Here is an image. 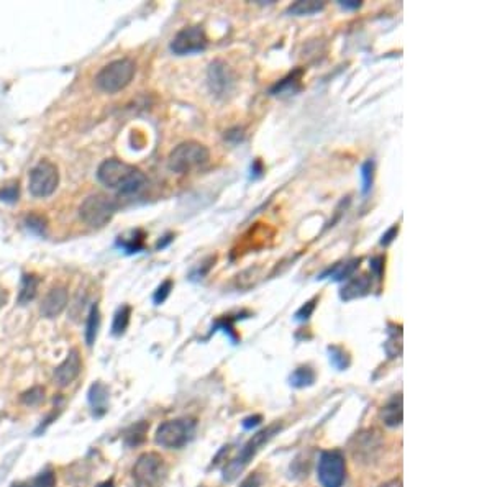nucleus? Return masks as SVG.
<instances>
[{"mask_svg":"<svg viewBox=\"0 0 492 487\" xmlns=\"http://www.w3.org/2000/svg\"><path fill=\"white\" fill-rule=\"evenodd\" d=\"M0 200H5V202L18 200V184L17 186L12 184L0 191Z\"/></svg>","mask_w":492,"mask_h":487,"instance_id":"nucleus-33","label":"nucleus"},{"mask_svg":"<svg viewBox=\"0 0 492 487\" xmlns=\"http://www.w3.org/2000/svg\"><path fill=\"white\" fill-rule=\"evenodd\" d=\"M379 487H402V481H400V479H392V481H388V483L381 484Z\"/></svg>","mask_w":492,"mask_h":487,"instance_id":"nucleus-41","label":"nucleus"},{"mask_svg":"<svg viewBox=\"0 0 492 487\" xmlns=\"http://www.w3.org/2000/svg\"><path fill=\"white\" fill-rule=\"evenodd\" d=\"M89 404L95 417H102L109 409V387L102 383H94L89 389Z\"/></svg>","mask_w":492,"mask_h":487,"instance_id":"nucleus-15","label":"nucleus"},{"mask_svg":"<svg viewBox=\"0 0 492 487\" xmlns=\"http://www.w3.org/2000/svg\"><path fill=\"white\" fill-rule=\"evenodd\" d=\"M69 301V294L68 289L64 286H54L48 291L47 296H44L42 307H40V312L44 318H56L58 315L63 313V311L68 306Z\"/></svg>","mask_w":492,"mask_h":487,"instance_id":"nucleus-13","label":"nucleus"},{"mask_svg":"<svg viewBox=\"0 0 492 487\" xmlns=\"http://www.w3.org/2000/svg\"><path fill=\"white\" fill-rule=\"evenodd\" d=\"M402 395L397 394L383 407L381 419L388 427H399L402 423Z\"/></svg>","mask_w":492,"mask_h":487,"instance_id":"nucleus-16","label":"nucleus"},{"mask_svg":"<svg viewBox=\"0 0 492 487\" xmlns=\"http://www.w3.org/2000/svg\"><path fill=\"white\" fill-rule=\"evenodd\" d=\"M97 179L107 189L116 191L120 194H138L148 182L143 171L116 158L105 160L99 166Z\"/></svg>","mask_w":492,"mask_h":487,"instance_id":"nucleus-1","label":"nucleus"},{"mask_svg":"<svg viewBox=\"0 0 492 487\" xmlns=\"http://www.w3.org/2000/svg\"><path fill=\"white\" fill-rule=\"evenodd\" d=\"M136 74V64L133 59L121 58L112 61L104 66L95 76V85L105 94H116L124 90Z\"/></svg>","mask_w":492,"mask_h":487,"instance_id":"nucleus-2","label":"nucleus"},{"mask_svg":"<svg viewBox=\"0 0 492 487\" xmlns=\"http://www.w3.org/2000/svg\"><path fill=\"white\" fill-rule=\"evenodd\" d=\"M371 287H373V281L371 277L366 276V274H361V276H356V277H349L348 282L344 284L342 291H340V297H342V301L349 302L353 301V299L366 296V294H369V291H371Z\"/></svg>","mask_w":492,"mask_h":487,"instance_id":"nucleus-14","label":"nucleus"},{"mask_svg":"<svg viewBox=\"0 0 492 487\" xmlns=\"http://www.w3.org/2000/svg\"><path fill=\"white\" fill-rule=\"evenodd\" d=\"M361 177H363V192L368 194L371 191L374 182V162L369 160L361 166Z\"/></svg>","mask_w":492,"mask_h":487,"instance_id":"nucleus-27","label":"nucleus"},{"mask_svg":"<svg viewBox=\"0 0 492 487\" xmlns=\"http://www.w3.org/2000/svg\"><path fill=\"white\" fill-rule=\"evenodd\" d=\"M44 400V387L42 385H35V387L25 390V392L20 395V402L27 407H35V405H40Z\"/></svg>","mask_w":492,"mask_h":487,"instance_id":"nucleus-26","label":"nucleus"},{"mask_svg":"<svg viewBox=\"0 0 492 487\" xmlns=\"http://www.w3.org/2000/svg\"><path fill=\"white\" fill-rule=\"evenodd\" d=\"M347 478V464L340 451H323L318 459V481L322 487H342Z\"/></svg>","mask_w":492,"mask_h":487,"instance_id":"nucleus-10","label":"nucleus"},{"mask_svg":"<svg viewBox=\"0 0 492 487\" xmlns=\"http://www.w3.org/2000/svg\"><path fill=\"white\" fill-rule=\"evenodd\" d=\"M281 428H282V425L281 423H272L270 425V427L265 428V430H261V432H258L253 438L248 441V443L243 446V450L240 451V455H238V458H235L232 461V463H228L225 466V469H223V479L230 481L233 479H236L238 476H240V473L243 469L246 468V464L250 463V461L255 458V455L260 451L263 446H265L268 441H270L274 435L281 432Z\"/></svg>","mask_w":492,"mask_h":487,"instance_id":"nucleus-4","label":"nucleus"},{"mask_svg":"<svg viewBox=\"0 0 492 487\" xmlns=\"http://www.w3.org/2000/svg\"><path fill=\"white\" fill-rule=\"evenodd\" d=\"M33 487H56V474L53 469L43 471L42 474L35 479Z\"/></svg>","mask_w":492,"mask_h":487,"instance_id":"nucleus-29","label":"nucleus"},{"mask_svg":"<svg viewBox=\"0 0 492 487\" xmlns=\"http://www.w3.org/2000/svg\"><path fill=\"white\" fill-rule=\"evenodd\" d=\"M59 184V172L53 162L40 161L37 166L30 171L28 176V191L33 197L47 199L53 196Z\"/></svg>","mask_w":492,"mask_h":487,"instance_id":"nucleus-8","label":"nucleus"},{"mask_svg":"<svg viewBox=\"0 0 492 487\" xmlns=\"http://www.w3.org/2000/svg\"><path fill=\"white\" fill-rule=\"evenodd\" d=\"M100 327V312L97 306H92L88 317V325H85V343L89 347H92L95 338H97V332Z\"/></svg>","mask_w":492,"mask_h":487,"instance_id":"nucleus-25","label":"nucleus"},{"mask_svg":"<svg viewBox=\"0 0 492 487\" xmlns=\"http://www.w3.org/2000/svg\"><path fill=\"white\" fill-rule=\"evenodd\" d=\"M97 487H114V481H112V479L104 481V483H100Z\"/></svg>","mask_w":492,"mask_h":487,"instance_id":"nucleus-42","label":"nucleus"},{"mask_svg":"<svg viewBox=\"0 0 492 487\" xmlns=\"http://www.w3.org/2000/svg\"><path fill=\"white\" fill-rule=\"evenodd\" d=\"M167 468L164 458L158 453H143L133 466L136 487H160L164 483Z\"/></svg>","mask_w":492,"mask_h":487,"instance_id":"nucleus-5","label":"nucleus"},{"mask_svg":"<svg viewBox=\"0 0 492 487\" xmlns=\"http://www.w3.org/2000/svg\"><path fill=\"white\" fill-rule=\"evenodd\" d=\"M340 5H342L343 8L356 10V8L361 7V2H353V0H348V2H340Z\"/></svg>","mask_w":492,"mask_h":487,"instance_id":"nucleus-38","label":"nucleus"},{"mask_svg":"<svg viewBox=\"0 0 492 487\" xmlns=\"http://www.w3.org/2000/svg\"><path fill=\"white\" fill-rule=\"evenodd\" d=\"M196 432V422L192 419H176L161 423L156 430L155 441L167 450H177L187 445Z\"/></svg>","mask_w":492,"mask_h":487,"instance_id":"nucleus-6","label":"nucleus"},{"mask_svg":"<svg viewBox=\"0 0 492 487\" xmlns=\"http://www.w3.org/2000/svg\"><path fill=\"white\" fill-rule=\"evenodd\" d=\"M316 306H317V299H312V301H308V302L306 303V306H302V307L297 311V313H296V320H299V322H306V320H308V318L312 317L313 311H316Z\"/></svg>","mask_w":492,"mask_h":487,"instance_id":"nucleus-31","label":"nucleus"},{"mask_svg":"<svg viewBox=\"0 0 492 487\" xmlns=\"http://www.w3.org/2000/svg\"><path fill=\"white\" fill-rule=\"evenodd\" d=\"M40 287V277L37 274H25L22 277V284H20V291H18V303L32 302L38 294Z\"/></svg>","mask_w":492,"mask_h":487,"instance_id":"nucleus-19","label":"nucleus"},{"mask_svg":"<svg viewBox=\"0 0 492 487\" xmlns=\"http://www.w3.org/2000/svg\"><path fill=\"white\" fill-rule=\"evenodd\" d=\"M210 153L205 145L189 140L177 145L167 156V167L176 174H187L209 162Z\"/></svg>","mask_w":492,"mask_h":487,"instance_id":"nucleus-3","label":"nucleus"},{"mask_svg":"<svg viewBox=\"0 0 492 487\" xmlns=\"http://www.w3.org/2000/svg\"><path fill=\"white\" fill-rule=\"evenodd\" d=\"M251 171L255 172V176H261V174H263V164H261V161H255V164L251 166Z\"/></svg>","mask_w":492,"mask_h":487,"instance_id":"nucleus-40","label":"nucleus"},{"mask_svg":"<svg viewBox=\"0 0 492 487\" xmlns=\"http://www.w3.org/2000/svg\"><path fill=\"white\" fill-rule=\"evenodd\" d=\"M225 140L233 141V143H238V141L243 140V130L241 128H233L225 131Z\"/></svg>","mask_w":492,"mask_h":487,"instance_id":"nucleus-36","label":"nucleus"},{"mask_svg":"<svg viewBox=\"0 0 492 487\" xmlns=\"http://www.w3.org/2000/svg\"><path fill=\"white\" fill-rule=\"evenodd\" d=\"M325 8V2H317V0H301V2L292 4L291 7L287 8L289 15H294V17H308V15L318 13Z\"/></svg>","mask_w":492,"mask_h":487,"instance_id":"nucleus-21","label":"nucleus"},{"mask_svg":"<svg viewBox=\"0 0 492 487\" xmlns=\"http://www.w3.org/2000/svg\"><path fill=\"white\" fill-rule=\"evenodd\" d=\"M302 69H296L294 73H291L287 78H284L282 80H279L271 88V95H292L301 90V80H302Z\"/></svg>","mask_w":492,"mask_h":487,"instance_id":"nucleus-17","label":"nucleus"},{"mask_svg":"<svg viewBox=\"0 0 492 487\" xmlns=\"http://www.w3.org/2000/svg\"><path fill=\"white\" fill-rule=\"evenodd\" d=\"M130 317H131L130 306H121L119 311L115 312L114 323H112V333H114L115 337H121V335L126 332V328H128V323H130Z\"/></svg>","mask_w":492,"mask_h":487,"instance_id":"nucleus-24","label":"nucleus"},{"mask_svg":"<svg viewBox=\"0 0 492 487\" xmlns=\"http://www.w3.org/2000/svg\"><path fill=\"white\" fill-rule=\"evenodd\" d=\"M207 83H209L210 92L217 99H228L235 92L236 76L225 61L215 59L207 71Z\"/></svg>","mask_w":492,"mask_h":487,"instance_id":"nucleus-9","label":"nucleus"},{"mask_svg":"<svg viewBox=\"0 0 492 487\" xmlns=\"http://www.w3.org/2000/svg\"><path fill=\"white\" fill-rule=\"evenodd\" d=\"M397 235H399V225H392V227H390L389 230L385 232L384 235H383V238H381V245H383V246L390 245V243L394 241V238H397Z\"/></svg>","mask_w":492,"mask_h":487,"instance_id":"nucleus-34","label":"nucleus"},{"mask_svg":"<svg viewBox=\"0 0 492 487\" xmlns=\"http://www.w3.org/2000/svg\"><path fill=\"white\" fill-rule=\"evenodd\" d=\"M209 44L207 35L204 28L200 25H194V27H186L172 38L171 42V52L177 56H187L204 52Z\"/></svg>","mask_w":492,"mask_h":487,"instance_id":"nucleus-11","label":"nucleus"},{"mask_svg":"<svg viewBox=\"0 0 492 487\" xmlns=\"http://www.w3.org/2000/svg\"><path fill=\"white\" fill-rule=\"evenodd\" d=\"M148 430H150V423L145 422V420L131 425V427L124 433V443L128 446V448H133V446L141 445L146 440V433H148Z\"/></svg>","mask_w":492,"mask_h":487,"instance_id":"nucleus-20","label":"nucleus"},{"mask_svg":"<svg viewBox=\"0 0 492 487\" xmlns=\"http://www.w3.org/2000/svg\"><path fill=\"white\" fill-rule=\"evenodd\" d=\"M328 358L332 366L338 369V371H344V369H348L349 364H352V356H349V353L342 347H330Z\"/></svg>","mask_w":492,"mask_h":487,"instance_id":"nucleus-23","label":"nucleus"},{"mask_svg":"<svg viewBox=\"0 0 492 487\" xmlns=\"http://www.w3.org/2000/svg\"><path fill=\"white\" fill-rule=\"evenodd\" d=\"M12 487H33V486L28 484V483H17V484H13Z\"/></svg>","mask_w":492,"mask_h":487,"instance_id":"nucleus-43","label":"nucleus"},{"mask_svg":"<svg viewBox=\"0 0 492 487\" xmlns=\"http://www.w3.org/2000/svg\"><path fill=\"white\" fill-rule=\"evenodd\" d=\"M116 212V204L114 199L104 194H92L85 197L79 207V215L89 227L100 228L114 218Z\"/></svg>","mask_w":492,"mask_h":487,"instance_id":"nucleus-7","label":"nucleus"},{"mask_svg":"<svg viewBox=\"0 0 492 487\" xmlns=\"http://www.w3.org/2000/svg\"><path fill=\"white\" fill-rule=\"evenodd\" d=\"M27 227L35 233H44V230H47V220L42 215L32 214L27 217Z\"/></svg>","mask_w":492,"mask_h":487,"instance_id":"nucleus-28","label":"nucleus"},{"mask_svg":"<svg viewBox=\"0 0 492 487\" xmlns=\"http://www.w3.org/2000/svg\"><path fill=\"white\" fill-rule=\"evenodd\" d=\"M83 371V359H80L79 349H71L68 356L58 368L54 369L53 380L59 387H68L71 383H74L76 378Z\"/></svg>","mask_w":492,"mask_h":487,"instance_id":"nucleus-12","label":"nucleus"},{"mask_svg":"<svg viewBox=\"0 0 492 487\" xmlns=\"http://www.w3.org/2000/svg\"><path fill=\"white\" fill-rule=\"evenodd\" d=\"M171 289H172V281L171 279H166V281L161 284V286L156 289V292H155V296H153V301L156 306H160V303H163L167 296L171 294Z\"/></svg>","mask_w":492,"mask_h":487,"instance_id":"nucleus-30","label":"nucleus"},{"mask_svg":"<svg viewBox=\"0 0 492 487\" xmlns=\"http://www.w3.org/2000/svg\"><path fill=\"white\" fill-rule=\"evenodd\" d=\"M7 302H8V292L4 291V289H0V311L7 306Z\"/></svg>","mask_w":492,"mask_h":487,"instance_id":"nucleus-39","label":"nucleus"},{"mask_svg":"<svg viewBox=\"0 0 492 487\" xmlns=\"http://www.w3.org/2000/svg\"><path fill=\"white\" fill-rule=\"evenodd\" d=\"M359 263H361V258H353V260H349V261L340 263V265L332 267V270L323 272L318 279L330 277V279H333V281H348L349 277H353L354 271H356L359 267Z\"/></svg>","mask_w":492,"mask_h":487,"instance_id":"nucleus-18","label":"nucleus"},{"mask_svg":"<svg viewBox=\"0 0 492 487\" xmlns=\"http://www.w3.org/2000/svg\"><path fill=\"white\" fill-rule=\"evenodd\" d=\"M289 380H291V384L297 389L308 387V385L316 383V371H313L311 366H301L291 374Z\"/></svg>","mask_w":492,"mask_h":487,"instance_id":"nucleus-22","label":"nucleus"},{"mask_svg":"<svg viewBox=\"0 0 492 487\" xmlns=\"http://www.w3.org/2000/svg\"><path fill=\"white\" fill-rule=\"evenodd\" d=\"M263 422V417L261 415H253V417H248L243 420V427H245L246 430H250L253 427H258Z\"/></svg>","mask_w":492,"mask_h":487,"instance_id":"nucleus-37","label":"nucleus"},{"mask_svg":"<svg viewBox=\"0 0 492 487\" xmlns=\"http://www.w3.org/2000/svg\"><path fill=\"white\" fill-rule=\"evenodd\" d=\"M384 263H385L384 256H374L371 258V261H369V267H371L373 274L379 279V281H381L384 274Z\"/></svg>","mask_w":492,"mask_h":487,"instance_id":"nucleus-32","label":"nucleus"},{"mask_svg":"<svg viewBox=\"0 0 492 487\" xmlns=\"http://www.w3.org/2000/svg\"><path fill=\"white\" fill-rule=\"evenodd\" d=\"M261 484H263L261 476L258 474V473H255V474L248 476V478L243 481L240 487H261Z\"/></svg>","mask_w":492,"mask_h":487,"instance_id":"nucleus-35","label":"nucleus"}]
</instances>
